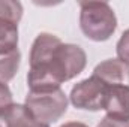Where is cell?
Segmentation results:
<instances>
[{
    "instance_id": "1",
    "label": "cell",
    "mask_w": 129,
    "mask_h": 127,
    "mask_svg": "<svg viewBox=\"0 0 129 127\" xmlns=\"http://www.w3.org/2000/svg\"><path fill=\"white\" fill-rule=\"evenodd\" d=\"M87 64L84 49L74 43H63L51 33H39L30 49L29 91H48L80 75Z\"/></svg>"
},
{
    "instance_id": "2",
    "label": "cell",
    "mask_w": 129,
    "mask_h": 127,
    "mask_svg": "<svg viewBox=\"0 0 129 127\" xmlns=\"http://www.w3.org/2000/svg\"><path fill=\"white\" fill-rule=\"evenodd\" d=\"M80 27L87 39L105 42L117 29V17L107 2H80Z\"/></svg>"
},
{
    "instance_id": "3",
    "label": "cell",
    "mask_w": 129,
    "mask_h": 127,
    "mask_svg": "<svg viewBox=\"0 0 129 127\" xmlns=\"http://www.w3.org/2000/svg\"><path fill=\"white\" fill-rule=\"evenodd\" d=\"M24 106L39 123L50 126L66 114L68 96L62 88L48 91H29Z\"/></svg>"
},
{
    "instance_id": "4",
    "label": "cell",
    "mask_w": 129,
    "mask_h": 127,
    "mask_svg": "<svg viewBox=\"0 0 129 127\" xmlns=\"http://www.w3.org/2000/svg\"><path fill=\"white\" fill-rule=\"evenodd\" d=\"M108 88L110 85H107L104 81L92 75L90 78L83 79L72 87L69 100L77 109L96 112L104 109Z\"/></svg>"
},
{
    "instance_id": "5",
    "label": "cell",
    "mask_w": 129,
    "mask_h": 127,
    "mask_svg": "<svg viewBox=\"0 0 129 127\" xmlns=\"http://www.w3.org/2000/svg\"><path fill=\"white\" fill-rule=\"evenodd\" d=\"M93 76L104 81L107 85H128L129 87V66L119 58L104 60L93 69Z\"/></svg>"
},
{
    "instance_id": "6",
    "label": "cell",
    "mask_w": 129,
    "mask_h": 127,
    "mask_svg": "<svg viewBox=\"0 0 129 127\" xmlns=\"http://www.w3.org/2000/svg\"><path fill=\"white\" fill-rule=\"evenodd\" d=\"M104 111L107 117L129 121V87L128 85H111L108 88Z\"/></svg>"
},
{
    "instance_id": "7",
    "label": "cell",
    "mask_w": 129,
    "mask_h": 127,
    "mask_svg": "<svg viewBox=\"0 0 129 127\" xmlns=\"http://www.w3.org/2000/svg\"><path fill=\"white\" fill-rule=\"evenodd\" d=\"M0 127H50L39 123L24 105L12 103L0 114Z\"/></svg>"
},
{
    "instance_id": "8",
    "label": "cell",
    "mask_w": 129,
    "mask_h": 127,
    "mask_svg": "<svg viewBox=\"0 0 129 127\" xmlns=\"http://www.w3.org/2000/svg\"><path fill=\"white\" fill-rule=\"evenodd\" d=\"M18 49V24L0 18V54Z\"/></svg>"
},
{
    "instance_id": "9",
    "label": "cell",
    "mask_w": 129,
    "mask_h": 127,
    "mask_svg": "<svg viewBox=\"0 0 129 127\" xmlns=\"http://www.w3.org/2000/svg\"><path fill=\"white\" fill-rule=\"evenodd\" d=\"M21 63L20 49H14L6 54H0V82H9L18 72Z\"/></svg>"
},
{
    "instance_id": "10",
    "label": "cell",
    "mask_w": 129,
    "mask_h": 127,
    "mask_svg": "<svg viewBox=\"0 0 129 127\" xmlns=\"http://www.w3.org/2000/svg\"><path fill=\"white\" fill-rule=\"evenodd\" d=\"M0 18L20 23L23 18V5L15 0H0Z\"/></svg>"
},
{
    "instance_id": "11",
    "label": "cell",
    "mask_w": 129,
    "mask_h": 127,
    "mask_svg": "<svg viewBox=\"0 0 129 127\" xmlns=\"http://www.w3.org/2000/svg\"><path fill=\"white\" fill-rule=\"evenodd\" d=\"M116 52L120 61L129 66V29L122 33L117 45H116Z\"/></svg>"
},
{
    "instance_id": "12",
    "label": "cell",
    "mask_w": 129,
    "mask_h": 127,
    "mask_svg": "<svg viewBox=\"0 0 129 127\" xmlns=\"http://www.w3.org/2000/svg\"><path fill=\"white\" fill-rule=\"evenodd\" d=\"M12 103H14L12 91L9 90V87H8L6 84L0 82V114L5 112Z\"/></svg>"
},
{
    "instance_id": "13",
    "label": "cell",
    "mask_w": 129,
    "mask_h": 127,
    "mask_svg": "<svg viewBox=\"0 0 129 127\" xmlns=\"http://www.w3.org/2000/svg\"><path fill=\"white\" fill-rule=\"evenodd\" d=\"M96 127H129V121H120L111 117H105L101 120V123Z\"/></svg>"
},
{
    "instance_id": "14",
    "label": "cell",
    "mask_w": 129,
    "mask_h": 127,
    "mask_svg": "<svg viewBox=\"0 0 129 127\" xmlns=\"http://www.w3.org/2000/svg\"><path fill=\"white\" fill-rule=\"evenodd\" d=\"M60 127H89V126L84 124V123H80V121H69V123L62 124Z\"/></svg>"
}]
</instances>
